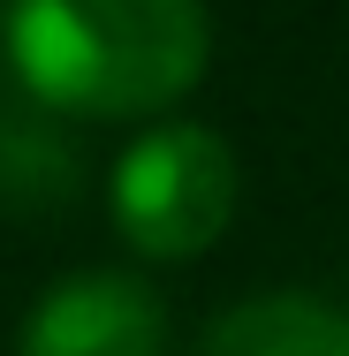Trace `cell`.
Returning <instances> with one entry per match:
<instances>
[{"label": "cell", "mask_w": 349, "mask_h": 356, "mask_svg": "<svg viewBox=\"0 0 349 356\" xmlns=\"http://www.w3.org/2000/svg\"><path fill=\"white\" fill-rule=\"evenodd\" d=\"M8 69L69 122H144L198 91L205 0H8Z\"/></svg>", "instance_id": "obj_1"}, {"label": "cell", "mask_w": 349, "mask_h": 356, "mask_svg": "<svg viewBox=\"0 0 349 356\" xmlns=\"http://www.w3.org/2000/svg\"><path fill=\"white\" fill-rule=\"evenodd\" d=\"M107 205H114V227L137 258L183 266L228 235V220L243 205V167H235L228 137L205 122H152L122 152Z\"/></svg>", "instance_id": "obj_2"}, {"label": "cell", "mask_w": 349, "mask_h": 356, "mask_svg": "<svg viewBox=\"0 0 349 356\" xmlns=\"http://www.w3.org/2000/svg\"><path fill=\"white\" fill-rule=\"evenodd\" d=\"M15 356H167V303L114 266L69 273L38 296Z\"/></svg>", "instance_id": "obj_3"}, {"label": "cell", "mask_w": 349, "mask_h": 356, "mask_svg": "<svg viewBox=\"0 0 349 356\" xmlns=\"http://www.w3.org/2000/svg\"><path fill=\"white\" fill-rule=\"evenodd\" d=\"M84 144L69 137V114H54L46 99H0V213L46 220L69 213L84 197Z\"/></svg>", "instance_id": "obj_4"}, {"label": "cell", "mask_w": 349, "mask_h": 356, "mask_svg": "<svg viewBox=\"0 0 349 356\" xmlns=\"http://www.w3.org/2000/svg\"><path fill=\"white\" fill-rule=\"evenodd\" d=\"M198 356H349V311L296 288H266L251 303H228L198 334Z\"/></svg>", "instance_id": "obj_5"}]
</instances>
